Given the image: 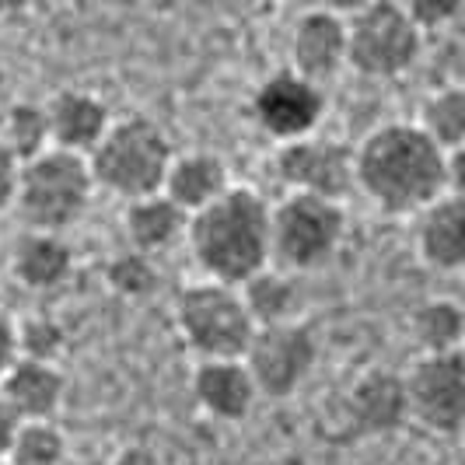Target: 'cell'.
Returning <instances> with one entry per match:
<instances>
[{"instance_id":"35","label":"cell","mask_w":465,"mask_h":465,"mask_svg":"<svg viewBox=\"0 0 465 465\" xmlns=\"http://www.w3.org/2000/svg\"><path fill=\"white\" fill-rule=\"evenodd\" d=\"M462 353H465V343H462Z\"/></svg>"},{"instance_id":"24","label":"cell","mask_w":465,"mask_h":465,"mask_svg":"<svg viewBox=\"0 0 465 465\" xmlns=\"http://www.w3.org/2000/svg\"><path fill=\"white\" fill-rule=\"evenodd\" d=\"M0 140L15 151L18 162H32L39 154H46L53 147L49 140V113L46 105H35V102H15L4 116V134Z\"/></svg>"},{"instance_id":"11","label":"cell","mask_w":465,"mask_h":465,"mask_svg":"<svg viewBox=\"0 0 465 465\" xmlns=\"http://www.w3.org/2000/svg\"><path fill=\"white\" fill-rule=\"evenodd\" d=\"M277 179L287 193L322 196L332 203H343L350 189H357L353 151L340 140L304 137L283 143L277 151Z\"/></svg>"},{"instance_id":"17","label":"cell","mask_w":465,"mask_h":465,"mask_svg":"<svg viewBox=\"0 0 465 465\" xmlns=\"http://www.w3.org/2000/svg\"><path fill=\"white\" fill-rule=\"evenodd\" d=\"M193 396L217 420H242L256 406V381L245 361H200L193 371Z\"/></svg>"},{"instance_id":"8","label":"cell","mask_w":465,"mask_h":465,"mask_svg":"<svg viewBox=\"0 0 465 465\" xmlns=\"http://www.w3.org/2000/svg\"><path fill=\"white\" fill-rule=\"evenodd\" d=\"M410 396V420L438 438L465 434V353H430L402 374Z\"/></svg>"},{"instance_id":"20","label":"cell","mask_w":465,"mask_h":465,"mask_svg":"<svg viewBox=\"0 0 465 465\" xmlns=\"http://www.w3.org/2000/svg\"><path fill=\"white\" fill-rule=\"evenodd\" d=\"M186 228L189 217L164 193L137 200V203H126V210H123V234H126L130 249L143 252V256L175 245L179 238H186Z\"/></svg>"},{"instance_id":"16","label":"cell","mask_w":465,"mask_h":465,"mask_svg":"<svg viewBox=\"0 0 465 465\" xmlns=\"http://www.w3.org/2000/svg\"><path fill=\"white\" fill-rule=\"evenodd\" d=\"M417 252L430 270H465V196L444 193L417 217Z\"/></svg>"},{"instance_id":"3","label":"cell","mask_w":465,"mask_h":465,"mask_svg":"<svg viewBox=\"0 0 465 465\" xmlns=\"http://www.w3.org/2000/svg\"><path fill=\"white\" fill-rule=\"evenodd\" d=\"M172 162L175 154L168 134L151 116L116 119L102 143L88 154L94 186L116 193L126 203L164 193Z\"/></svg>"},{"instance_id":"19","label":"cell","mask_w":465,"mask_h":465,"mask_svg":"<svg viewBox=\"0 0 465 465\" xmlns=\"http://www.w3.org/2000/svg\"><path fill=\"white\" fill-rule=\"evenodd\" d=\"M228 189H232L228 164L221 162L217 154H207V151L175 158L168 179H164V196L183 210L186 217L207 210L210 203H217Z\"/></svg>"},{"instance_id":"13","label":"cell","mask_w":465,"mask_h":465,"mask_svg":"<svg viewBox=\"0 0 465 465\" xmlns=\"http://www.w3.org/2000/svg\"><path fill=\"white\" fill-rule=\"evenodd\" d=\"M343 413L350 427L364 438H385L396 434L410 420V396L406 378L396 371H368L350 385L343 399Z\"/></svg>"},{"instance_id":"10","label":"cell","mask_w":465,"mask_h":465,"mask_svg":"<svg viewBox=\"0 0 465 465\" xmlns=\"http://www.w3.org/2000/svg\"><path fill=\"white\" fill-rule=\"evenodd\" d=\"M252 119L266 137L280 140L283 143H294V140L315 137L322 113H326V94L319 84L298 77L294 70H277L270 74L252 94Z\"/></svg>"},{"instance_id":"1","label":"cell","mask_w":465,"mask_h":465,"mask_svg":"<svg viewBox=\"0 0 465 465\" xmlns=\"http://www.w3.org/2000/svg\"><path fill=\"white\" fill-rule=\"evenodd\" d=\"M357 189L381 213H423L448 193V154L420 123H385L353 147Z\"/></svg>"},{"instance_id":"36","label":"cell","mask_w":465,"mask_h":465,"mask_svg":"<svg viewBox=\"0 0 465 465\" xmlns=\"http://www.w3.org/2000/svg\"><path fill=\"white\" fill-rule=\"evenodd\" d=\"M0 465H4V462H0Z\"/></svg>"},{"instance_id":"18","label":"cell","mask_w":465,"mask_h":465,"mask_svg":"<svg viewBox=\"0 0 465 465\" xmlns=\"http://www.w3.org/2000/svg\"><path fill=\"white\" fill-rule=\"evenodd\" d=\"M74 270V252L64 242V234L25 232L11 245V277L22 283L25 291L46 294L56 291Z\"/></svg>"},{"instance_id":"4","label":"cell","mask_w":465,"mask_h":465,"mask_svg":"<svg viewBox=\"0 0 465 465\" xmlns=\"http://www.w3.org/2000/svg\"><path fill=\"white\" fill-rule=\"evenodd\" d=\"M92 168L88 158L67 154L49 147L46 154L22 164V186L15 210L22 217L25 232L64 234L70 224L84 217L92 203Z\"/></svg>"},{"instance_id":"7","label":"cell","mask_w":465,"mask_h":465,"mask_svg":"<svg viewBox=\"0 0 465 465\" xmlns=\"http://www.w3.org/2000/svg\"><path fill=\"white\" fill-rule=\"evenodd\" d=\"M343 232V203L304 193H287L280 203H273V259L283 270L308 273L326 266L340 252Z\"/></svg>"},{"instance_id":"34","label":"cell","mask_w":465,"mask_h":465,"mask_svg":"<svg viewBox=\"0 0 465 465\" xmlns=\"http://www.w3.org/2000/svg\"><path fill=\"white\" fill-rule=\"evenodd\" d=\"M462 451H465V434H462Z\"/></svg>"},{"instance_id":"12","label":"cell","mask_w":465,"mask_h":465,"mask_svg":"<svg viewBox=\"0 0 465 465\" xmlns=\"http://www.w3.org/2000/svg\"><path fill=\"white\" fill-rule=\"evenodd\" d=\"M343 67H347V18L332 7L304 11L291 28V70L322 88Z\"/></svg>"},{"instance_id":"21","label":"cell","mask_w":465,"mask_h":465,"mask_svg":"<svg viewBox=\"0 0 465 465\" xmlns=\"http://www.w3.org/2000/svg\"><path fill=\"white\" fill-rule=\"evenodd\" d=\"M410 332L420 347V357L455 353L465 343V308L451 298H430L417 304V312L410 315Z\"/></svg>"},{"instance_id":"30","label":"cell","mask_w":465,"mask_h":465,"mask_svg":"<svg viewBox=\"0 0 465 465\" xmlns=\"http://www.w3.org/2000/svg\"><path fill=\"white\" fill-rule=\"evenodd\" d=\"M18 364V326L0 312V378Z\"/></svg>"},{"instance_id":"6","label":"cell","mask_w":465,"mask_h":465,"mask_svg":"<svg viewBox=\"0 0 465 465\" xmlns=\"http://www.w3.org/2000/svg\"><path fill=\"white\" fill-rule=\"evenodd\" d=\"M420 32L406 4L374 0L347 15V67L371 81H392L420 60Z\"/></svg>"},{"instance_id":"22","label":"cell","mask_w":465,"mask_h":465,"mask_svg":"<svg viewBox=\"0 0 465 465\" xmlns=\"http://www.w3.org/2000/svg\"><path fill=\"white\" fill-rule=\"evenodd\" d=\"M420 130L444 154H455L459 147H465V84H448L430 94L420 109Z\"/></svg>"},{"instance_id":"27","label":"cell","mask_w":465,"mask_h":465,"mask_svg":"<svg viewBox=\"0 0 465 465\" xmlns=\"http://www.w3.org/2000/svg\"><path fill=\"white\" fill-rule=\"evenodd\" d=\"M64 343H67L64 326L46 319V315H35V319H28V322L18 326V357H25V361L56 364Z\"/></svg>"},{"instance_id":"15","label":"cell","mask_w":465,"mask_h":465,"mask_svg":"<svg viewBox=\"0 0 465 465\" xmlns=\"http://www.w3.org/2000/svg\"><path fill=\"white\" fill-rule=\"evenodd\" d=\"M67 392L64 371L56 364H43V361H25L0 378V396L7 402V410L15 413L18 423H46L56 417L60 402Z\"/></svg>"},{"instance_id":"9","label":"cell","mask_w":465,"mask_h":465,"mask_svg":"<svg viewBox=\"0 0 465 465\" xmlns=\"http://www.w3.org/2000/svg\"><path fill=\"white\" fill-rule=\"evenodd\" d=\"M315 340L312 332L298 322H283V326H262L256 329L249 353H245V368L256 381L259 396L287 399L304 385V378L315 368Z\"/></svg>"},{"instance_id":"33","label":"cell","mask_w":465,"mask_h":465,"mask_svg":"<svg viewBox=\"0 0 465 465\" xmlns=\"http://www.w3.org/2000/svg\"><path fill=\"white\" fill-rule=\"evenodd\" d=\"M15 430H18V420H15V413L7 410V402L0 396V462L7 459V448L15 441Z\"/></svg>"},{"instance_id":"32","label":"cell","mask_w":465,"mask_h":465,"mask_svg":"<svg viewBox=\"0 0 465 465\" xmlns=\"http://www.w3.org/2000/svg\"><path fill=\"white\" fill-rule=\"evenodd\" d=\"M448 193L465 196V147L448 154Z\"/></svg>"},{"instance_id":"23","label":"cell","mask_w":465,"mask_h":465,"mask_svg":"<svg viewBox=\"0 0 465 465\" xmlns=\"http://www.w3.org/2000/svg\"><path fill=\"white\" fill-rule=\"evenodd\" d=\"M242 302L249 308L256 329L262 326H283V322H294L291 312H294V283L287 273H259L242 287Z\"/></svg>"},{"instance_id":"29","label":"cell","mask_w":465,"mask_h":465,"mask_svg":"<svg viewBox=\"0 0 465 465\" xmlns=\"http://www.w3.org/2000/svg\"><path fill=\"white\" fill-rule=\"evenodd\" d=\"M18 186H22V162H18L15 151L0 140V213H4V210H15Z\"/></svg>"},{"instance_id":"5","label":"cell","mask_w":465,"mask_h":465,"mask_svg":"<svg viewBox=\"0 0 465 465\" xmlns=\"http://www.w3.org/2000/svg\"><path fill=\"white\" fill-rule=\"evenodd\" d=\"M175 326L200 361H245L256 336V322L242 302V291L213 280L179 291Z\"/></svg>"},{"instance_id":"26","label":"cell","mask_w":465,"mask_h":465,"mask_svg":"<svg viewBox=\"0 0 465 465\" xmlns=\"http://www.w3.org/2000/svg\"><path fill=\"white\" fill-rule=\"evenodd\" d=\"M105 280H109V287L116 294H123V298H147L158 287V270H154L151 256L130 249V252H123V256H116L109 262Z\"/></svg>"},{"instance_id":"31","label":"cell","mask_w":465,"mask_h":465,"mask_svg":"<svg viewBox=\"0 0 465 465\" xmlns=\"http://www.w3.org/2000/svg\"><path fill=\"white\" fill-rule=\"evenodd\" d=\"M113 465H164V462L162 455L154 448H147V444H126L116 459H113Z\"/></svg>"},{"instance_id":"25","label":"cell","mask_w":465,"mask_h":465,"mask_svg":"<svg viewBox=\"0 0 465 465\" xmlns=\"http://www.w3.org/2000/svg\"><path fill=\"white\" fill-rule=\"evenodd\" d=\"M67 462V438L64 430L46 423H18L15 441L7 448L4 465H64Z\"/></svg>"},{"instance_id":"14","label":"cell","mask_w":465,"mask_h":465,"mask_svg":"<svg viewBox=\"0 0 465 465\" xmlns=\"http://www.w3.org/2000/svg\"><path fill=\"white\" fill-rule=\"evenodd\" d=\"M46 113L53 147L67 151V154H81V158H88L113 126L109 105L94 92H84V88L56 92L46 102Z\"/></svg>"},{"instance_id":"2","label":"cell","mask_w":465,"mask_h":465,"mask_svg":"<svg viewBox=\"0 0 465 465\" xmlns=\"http://www.w3.org/2000/svg\"><path fill=\"white\" fill-rule=\"evenodd\" d=\"M186 242L203 277L245 287L273 262V203L256 189L232 186L217 203L189 217Z\"/></svg>"},{"instance_id":"28","label":"cell","mask_w":465,"mask_h":465,"mask_svg":"<svg viewBox=\"0 0 465 465\" xmlns=\"http://www.w3.org/2000/svg\"><path fill=\"white\" fill-rule=\"evenodd\" d=\"M406 11H410V18L420 32H434V28L451 22L462 7L455 0H417V4H406Z\"/></svg>"}]
</instances>
